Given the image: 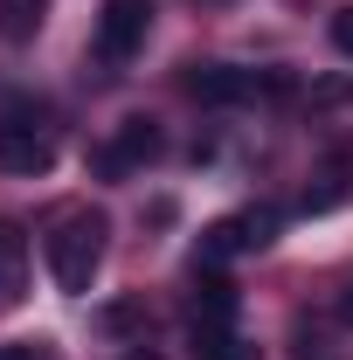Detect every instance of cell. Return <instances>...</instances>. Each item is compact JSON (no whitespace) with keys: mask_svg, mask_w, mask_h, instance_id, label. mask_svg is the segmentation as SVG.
<instances>
[{"mask_svg":"<svg viewBox=\"0 0 353 360\" xmlns=\"http://www.w3.org/2000/svg\"><path fill=\"white\" fill-rule=\"evenodd\" d=\"M97 264H104V215L70 208L63 222L49 229V277H56V291L84 298L90 277H97Z\"/></svg>","mask_w":353,"mask_h":360,"instance_id":"6da1fadb","label":"cell"},{"mask_svg":"<svg viewBox=\"0 0 353 360\" xmlns=\"http://www.w3.org/2000/svg\"><path fill=\"white\" fill-rule=\"evenodd\" d=\"M0 167L7 174H49L56 167V132L35 97H7L0 104Z\"/></svg>","mask_w":353,"mask_h":360,"instance_id":"7a4b0ae2","label":"cell"},{"mask_svg":"<svg viewBox=\"0 0 353 360\" xmlns=\"http://www.w3.org/2000/svg\"><path fill=\"white\" fill-rule=\"evenodd\" d=\"M146 28H153V0H104L97 14V63H132L146 49Z\"/></svg>","mask_w":353,"mask_h":360,"instance_id":"3957f363","label":"cell"},{"mask_svg":"<svg viewBox=\"0 0 353 360\" xmlns=\"http://www.w3.org/2000/svg\"><path fill=\"white\" fill-rule=\"evenodd\" d=\"M160 153H167V132H160L153 118H125V125H118V139L97 153V167H104V174H132V167L160 160Z\"/></svg>","mask_w":353,"mask_h":360,"instance_id":"277c9868","label":"cell"},{"mask_svg":"<svg viewBox=\"0 0 353 360\" xmlns=\"http://www.w3.org/2000/svg\"><path fill=\"white\" fill-rule=\"evenodd\" d=\"M187 97L194 104H243V97H257V77L229 70V63H201V70H187Z\"/></svg>","mask_w":353,"mask_h":360,"instance_id":"5b68a950","label":"cell"},{"mask_svg":"<svg viewBox=\"0 0 353 360\" xmlns=\"http://www.w3.org/2000/svg\"><path fill=\"white\" fill-rule=\"evenodd\" d=\"M187 312H194V333H229V319H236V284L229 277H194V298H187Z\"/></svg>","mask_w":353,"mask_h":360,"instance_id":"8992f818","label":"cell"},{"mask_svg":"<svg viewBox=\"0 0 353 360\" xmlns=\"http://www.w3.org/2000/svg\"><path fill=\"white\" fill-rule=\"evenodd\" d=\"M28 291V229L0 222V305H21Z\"/></svg>","mask_w":353,"mask_h":360,"instance_id":"52a82bcc","label":"cell"},{"mask_svg":"<svg viewBox=\"0 0 353 360\" xmlns=\"http://www.w3.org/2000/svg\"><path fill=\"white\" fill-rule=\"evenodd\" d=\"M250 250V236H243V215H229V222L201 229V264H229V257H243Z\"/></svg>","mask_w":353,"mask_h":360,"instance_id":"ba28073f","label":"cell"},{"mask_svg":"<svg viewBox=\"0 0 353 360\" xmlns=\"http://www.w3.org/2000/svg\"><path fill=\"white\" fill-rule=\"evenodd\" d=\"M42 14H49V0H0V35L7 42H28L42 28Z\"/></svg>","mask_w":353,"mask_h":360,"instance_id":"9c48e42d","label":"cell"},{"mask_svg":"<svg viewBox=\"0 0 353 360\" xmlns=\"http://www.w3.org/2000/svg\"><path fill=\"white\" fill-rule=\"evenodd\" d=\"M194 360H257V347L236 333H194Z\"/></svg>","mask_w":353,"mask_h":360,"instance_id":"30bf717a","label":"cell"},{"mask_svg":"<svg viewBox=\"0 0 353 360\" xmlns=\"http://www.w3.org/2000/svg\"><path fill=\"white\" fill-rule=\"evenodd\" d=\"M243 236H250V250H264L277 236V208H243Z\"/></svg>","mask_w":353,"mask_h":360,"instance_id":"8fae6325","label":"cell"},{"mask_svg":"<svg viewBox=\"0 0 353 360\" xmlns=\"http://www.w3.org/2000/svg\"><path fill=\"white\" fill-rule=\"evenodd\" d=\"M0 360H56V347H42V340H14V347H0Z\"/></svg>","mask_w":353,"mask_h":360,"instance_id":"7c38bea8","label":"cell"},{"mask_svg":"<svg viewBox=\"0 0 353 360\" xmlns=\"http://www.w3.org/2000/svg\"><path fill=\"white\" fill-rule=\"evenodd\" d=\"M333 49H340V56H353V7H340V14H333Z\"/></svg>","mask_w":353,"mask_h":360,"instance_id":"4fadbf2b","label":"cell"},{"mask_svg":"<svg viewBox=\"0 0 353 360\" xmlns=\"http://www.w3.org/2000/svg\"><path fill=\"white\" fill-rule=\"evenodd\" d=\"M104 326H111V333H132V326H139V305H111Z\"/></svg>","mask_w":353,"mask_h":360,"instance_id":"5bb4252c","label":"cell"},{"mask_svg":"<svg viewBox=\"0 0 353 360\" xmlns=\"http://www.w3.org/2000/svg\"><path fill=\"white\" fill-rule=\"evenodd\" d=\"M340 319H347V326H353V277H347V284H340Z\"/></svg>","mask_w":353,"mask_h":360,"instance_id":"9a60e30c","label":"cell"},{"mask_svg":"<svg viewBox=\"0 0 353 360\" xmlns=\"http://www.w3.org/2000/svg\"><path fill=\"white\" fill-rule=\"evenodd\" d=\"M201 7H229V0H201Z\"/></svg>","mask_w":353,"mask_h":360,"instance_id":"2e32d148","label":"cell"},{"mask_svg":"<svg viewBox=\"0 0 353 360\" xmlns=\"http://www.w3.org/2000/svg\"><path fill=\"white\" fill-rule=\"evenodd\" d=\"M132 360H160V354H132Z\"/></svg>","mask_w":353,"mask_h":360,"instance_id":"e0dca14e","label":"cell"}]
</instances>
